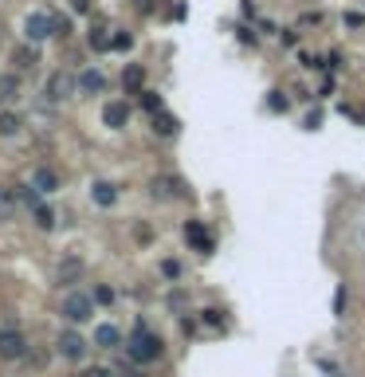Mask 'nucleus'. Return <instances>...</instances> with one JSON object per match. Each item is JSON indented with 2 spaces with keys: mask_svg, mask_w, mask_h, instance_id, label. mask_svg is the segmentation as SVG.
<instances>
[{
  "mask_svg": "<svg viewBox=\"0 0 365 377\" xmlns=\"http://www.w3.org/2000/svg\"><path fill=\"white\" fill-rule=\"evenodd\" d=\"M126 354H130L134 361H157V358H162V338L150 334V330L142 327V330H137V334L126 342Z\"/></svg>",
  "mask_w": 365,
  "mask_h": 377,
  "instance_id": "1",
  "label": "nucleus"
},
{
  "mask_svg": "<svg viewBox=\"0 0 365 377\" xmlns=\"http://www.w3.org/2000/svg\"><path fill=\"white\" fill-rule=\"evenodd\" d=\"M94 315V299H86V295H67L63 299V319L67 322H86Z\"/></svg>",
  "mask_w": 365,
  "mask_h": 377,
  "instance_id": "2",
  "label": "nucleus"
},
{
  "mask_svg": "<svg viewBox=\"0 0 365 377\" xmlns=\"http://www.w3.org/2000/svg\"><path fill=\"white\" fill-rule=\"evenodd\" d=\"M24 354H28V342H24L20 330H0V358L16 361V358H24Z\"/></svg>",
  "mask_w": 365,
  "mask_h": 377,
  "instance_id": "3",
  "label": "nucleus"
},
{
  "mask_svg": "<svg viewBox=\"0 0 365 377\" xmlns=\"http://www.w3.org/2000/svg\"><path fill=\"white\" fill-rule=\"evenodd\" d=\"M24 28H28V40H35V43H40V40H47V35L55 32V20H51L47 12H32Z\"/></svg>",
  "mask_w": 365,
  "mask_h": 377,
  "instance_id": "4",
  "label": "nucleus"
},
{
  "mask_svg": "<svg viewBox=\"0 0 365 377\" xmlns=\"http://www.w3.org/2000/svg\"><path fill=\"white\" fill-rule=\"evenodd\" d=\"M55 346H60V354H63L67 361H79V358L86 354V342L75 334V330H63V334H60V342H55Z\"/></svg>",
  "mask_w": 365,
  "mask_h": 377,
  "instance_id": "5",
  "label": "nucleus"
},
{
  "mask_svg": "<svg viewBox=\"0 0 365 377\" xmlns=\"http://www.w3.org/2000/svg\"><path fill=\"white\" fill-rule=\"evenodd\" d=\"M102 122L111 126V130H122V126L130 122V106L122 99H114V102H106V106H102Z\"/></svg>",
  "mask_w": 365,
  "mask_h": 377,
  "instance_id": "6",
  "label": "nucleus"
},
{
  "mask_svg": "<svg viewBox=\"0 0 365 377\" xmlns=\"http://www.w3.org/2000/svg\"><path fill=\"white\" fill-rule=\"evenodd\" d=\"M32 189H35V193H55V189H60L55 169H35V173H32Z\"/></svg>",
  "mask_w": 365,
  "mask_h": 377,
  "instance_id": "7",
  "label": "nucleus"
},
{
  "mask_svg": "<svg viewBox=\"0 0 365 377\" xmlns=\"http://www.w3.org/2000/svg\"><path fill=\"white\" fill-rule=\"evenodd\" d=\"M12 99H20V75L4 71L0 75V102H12Z\"/></svg>",
  "mask_w": 365,
  "mask_h": 377,
  "instance_id": "8",
  "label": "nucleus"
},
{
  "mask_svg": "<svg viewBox=\"0 0 365 377\" xmlns=\"http://www.w3.org/2000/svg\"><path fill=\"white\" fill-rule=\"evenodd\" d=\"M153 197H181L177 177H153Z\"/></svg>",
  "mask_w": 365,
  "mask_h": 377,
  "instance_id": "9",
  "label": "nucleus"
},
{
  "mask_svg": "<svg viewBox=\"0 0 365 377\" xmlns=\"http://www.w3.org/2000/svg\"><path fill=\"white\" fill-rule=\"evenodd\" d=\"M91 197H94V204H114V201H118V193H114L111 181H94Z\"/></svg>",
  "mask_w": 365,
  "mask_h": 377,
  "instance_id": "10",
  "label": "nucleus"
},
{
  "mask_svg": "<svg viewBox=\"0 0 365 377\" xmlns=\"http://www.w3.org/2000/svg\"><path fill=\"white\" fill-rule=\"evenodd\" d=\"M12 63H16L20 71H28V67L40 63V51H35V48H16V51H12Z\"/></svg>",
  "mask_w": 365,
  "mask_h": 377,
  "instance_id": "11",
  "label": "nucleus"
},
{
  "mask_svg": "<svg viewBox=\"0 0 365 377\" xmlns=\"http://www.w3.org/2000/svg\"><path fill=\"white\" fill-rule=\"evenodd\" d=\"M118 342H122V334L114 327H99V330H94V346H102V350H114Z\"/></svg>",
  "mask_w": 365,
  "mask_h": 377,
  "instance_id": "12",
  "label": "nucleus"
},
{
  "mask_svg": "<svg viewBox=\"0 0 365 377\" xmlns=\"http://www.w3.org/2000/svg\"><path fill=\"white\" fill-rule=\"evenodd\" d=\"M153 130H157V134H165V138H173V134H177V118L162 114V110H153Z\"/></svg>",
  "mask_w": 365,
  "mask_h": 377,
  "instance_id": "13",
  "label": "nucleus"
},
{
  "mask_svg": "<svg viewBox=\"0 0 365 377\" xmlns=\"http://www.w3.org/2000/svg\"><path fill=\"white\" fill-rule=\"evenodd\" d=\"M67 91H71V79L63 75V71H55V75L47 79V94H51V99H63Z\"/></svg>",
  "mask_w": 365,
  "mask_h": 377,
  "instance_id": "14",
  "label": "nucleus"
},
{
  "mask_svg": "<svg viewBox=\"0 0 365 377\" xmlns=\"http://www.w3.org/2000/svg\"><path fill=\"white\" fill-rule=\"evenodd\" d=\"M20 126H24V122H20L16 110H0V134H4V138H12V134L20 130Z\"/></svg>",
  "mask_w": 365,
  "mask_h": 377,
  "instance_id": "15",
  "label": "nucleus"
},
{
  "mask_svg": "<svg viewBox=\"0 0 365 377\" xmlns=\"http://www.w3.org/2000/svg\"><path fill=\"white\" fill-rule=\"evenodd\" d=\"M185 236H189V240H193L201 251H213V240H208V232H204L201 224H189V228H185Z\"/></svg>",
  "mask_w": 365,
  "mask_h": 377,
  "instance_id": "16",
  "label": "nucleus"
},
{
  "mask_svg": "<svg viewBox=\"0 0 365 377\" xmlns=\"http://www.w3.org/2000/svg\"><path fill=\"white\" fill-rule=\"evenodd\" d=\"M102 83H106V79H102L99 71H83V79H79V87H83L86 94H99V91H102Z\"/></svg>",
  "mask_w": 365,
  "mask_h": 377,
  "instance_id": "17",
  "label": "nucleus"
},
{
  "mask_svg": "<svg viewBox=\"0 0 365 377\" xmlns=\"http://www.w3.org/2000/svg\"><path fill=\"white\" fill-rule=\"evenodd\" d=\"M142 79H145V75H142V67H130L126 75H122V83H126V91H134V94H137V91H142Z\"/></svg>",
  "mask_w": 365,
  "mask_h": 377,
  "instance_id": "18",
  "label": "nucleus"
},
{
  "mask_svg": "<svg viewBox=\"0 0 365 377\" xmlns=\"http://www.w3.org/2000/svg\"><path fill=\"white\" fill-rule=\"evenodd\" d=\"M91 48H94V51H106V48H111V35H106V28H91Z\"/></svg>",
  "mask_w": 365,
  "mask_h": 377,
  "instance_id": "19",
  "label": "nucleus"
},
{
  "mask_svg": "<svg viewBox=\"0 0 365 377\" xmlns=\"http://www.w3.org/2000/svg\"><path fill=\"white\" fill-rule=\"evenodd\" d=\"M32 212H35V224H40V228H51V224H55V212H51L47 204H35Z\"/></svg>",
  "mask_w": 365,
  "mask_h": 377,
  "instance_id": "20",
  "label": "nucleus"
},
{
  "mask_svg": "<svg viewBox=\"0 0 365 377\" xmlns=\"http://www.w3.org/2000/svg\"><path fill=\"white\" fill-rule=\"evenodd\" d=\"M79 271H83V263H79V260H67V263L60 268V279H75Z\"/></svg>",
  "mask_w": 365,
  "mask_h": 377,
  "instance_id": "21",
  "label": "nucleus"
},
{
  "mask_svg": "<svg viewBox=\"0 0 365 377\" xmlns=\"http://www.w3.org/2000/svg\"><path fill=\"white\" fill-rule=\"evenodd\" d=\"M137 94H142V102L150 110H162V99H157V94H150V91H137Z\"/></svg>",
  "mask_w": 365,
  "mask_h": 377,
  "instance_id": "22",
  "label": "nucleus"
},
{
  "mask_svg": "<svg viewBox=\"0 0 365 377\" xmlns=\"http://www.w3.org/2000/svg\"><path fill=\"white\" fill-rule=\"evenodd\" d=\"M130 43H134V40H130V35H126V32H118V35H114V40H111V48H122V51H126V48H130Z\"/></svg>",
  "mask_w": 365,
  "mask_h": 377,
  "instance_id": "23",
  "label": "nucleus"
},
{
  "mask_svg": "<svg viewBox=\"0 0 365 377\" xmlns=\"http://www.w3.org/2000/svg\"><path fill=\"white\" fill-rule=\"evenodd\" d=\"M204 322H208V327H220V310H204Z\"/></svg>",
  "mask_w": 365,
  "mask_h": 377,
  "instance_id": "24",
  "label": "nucleus"
},
{
  "mask_svg": "<svg viewBox=\"0 0 365 377\" xmlns=\"http://www.w3.org/2000/svg\"><path fill=\"white\" fill-rule=\"evenodd\" d=\"M346 24H349V28H361L365 16H361V12H346Z\"/></svg>",
  "mask_w": 365,
  "mask_h": 377,
  "instance_id": "25",
  "label": "nucleus"
},
{
  "mask_svg": "<svg viewBox=\"0 0 365 377\" xmlns=\"http://www.w3.org/2000/svg\"><path fill=\"white\" fill-rule=\"evenodd\" d=\"M162 271H165V275H169V279H177V275H181V268H177V263H173V260H165V263H162Z\"/></svg>",
  "mask_w": 365,
  "mask_h": 377,
  "instance_id": "26",
  "label": "nucleus"
},
{
  "mask_svg": "<svg viewBox=\"0 0 365 377\" xmlns=\"http://www.w3.org/2000/svg\"><path fill=\"white\" fill-rule=\"evenodd\" d=\"M12 209V197H9V189H0V212H9Z\"/></svg>",
  "mask_w": 365,
  "mask_h": 377,
  "instance_id": "27",
  "label": "nucleus"
},
{
  "mask_svg": "<svg viewBox=\"0 0 365 377\" xmlns=\"http://www.w3.org/2000/svg\"><path fill=\"white\" fill-rule=\"evenodd\" d=\"M271 110H287V99H283V94H279V91H275V94H271Z\"/></svg>",
  "mask_w": 365,
  "mask_h": 377,
  "instance_id": "28",
  "label": "nucleus"
},
{
  "mask_svg": "<svg viewBox=\"0 0 365 377\" xmlns=\"http://www.w3.org/2000/svg\"><path fill=\"white\" fill-rule=\"evenodd\" d=\"M94 299H99V302H111L114 295H111V287H99V291H94Z\"/></svg>",
  "mask_w": 365,
  "mask_h": 377,
  "instance_id": "29",
  "label": "nucleus"
},
{
  "mask_svg": "<svg viewBox=\"0 0 365 377\" xmlns=\"http://www.w3.org/2000/svg\"><path fill=\"white\" fill-rule=\"evenodd\" d=\"M83 377H111V369H102V366H94V369H86Z\"/></svg>",
  "mask_w": 365,
  "mask_h": 377,
  "instance_id": "30",
  "label": "nucleus"
},
{
  "mask_svg": "<svg viewBox=\"0 0 365 377\" xmlns=\"http://www.w3.org/2000/svg\"><path fill=\"white\" fill-rule=\"evenodd\" d=\"M122 377H145L142 369H134V366H122Z\"/></svg>",
  "mask_w": 365,
  "mask_h": 377,
  "instance_id": "31",
  "label": "nucleus"
},
{
  "mask_svg": "<svg viewBox=\"0 0 365 377\" xmlns=\"http://www.w3.org/2000/svg\"><path fill=\"white\" fill-rule=\"evenodd\" d=\"M71 4H75V12H86V9H91V0H71Z\"/></svg>",
  "mask_w": 365,
  "mask_h": 377,
  "instance_id": "32",
  "label": "nucleus"
}]
</instances>
